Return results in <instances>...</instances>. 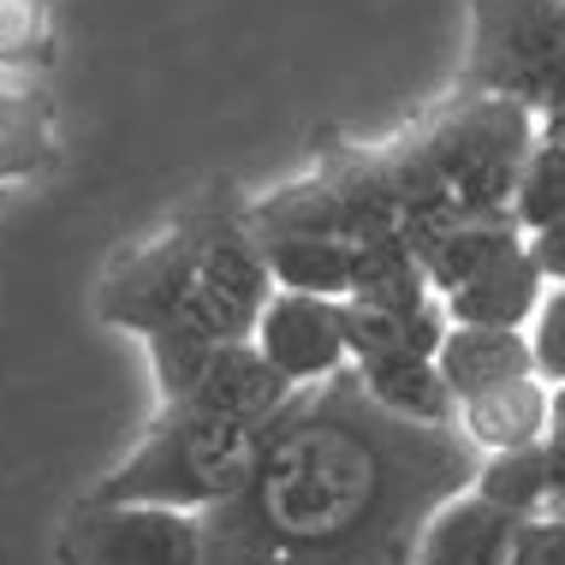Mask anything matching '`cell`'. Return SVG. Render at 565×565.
I'll return each mask as SVG.
<instances>
[{
  "instance_id": "10",
  "label": "cell",
  "mask_w": 565,
  "mask_h": 565,
  "mask_svg": "<svg viewBox=\"0 0 565 565\" xmlns=\"http://www.w3.org/2000/svg\"><path fill=\"white\" fill-rule=\"evenodd\" d=\"M518 524L507 507H494L477 488H458L440 507L423 518V536H417V559L411 565H512V542Z\"/></svg>"
},
{
  "instance_id": "29",
  "label": "cell",
  "mask_w": 565,
  "mask_h": 565,
  "mask_svg": "<svg viewBox=\"0 0 565 565\" xmlns=\"http://www.w3.org/2000/svg\"><path fill=\"white\" fill-rule=\"evenodd\" d=\"M554 429H565V381L554 387Z\"/></svg>"
},
{
  "instance_id": "22",
  "label": "cell",
  "mask_w": 565,
  "mask_h": 565,
  "mask_svg": "<svg viewBox=\"0 0 565 565\" xmlns=\"http://www.w3.org/2000/svg\"><path fill=\"white\" fill-rule=\"evenodd\" d=\"M512 221L524 226V238L565 221V143H554V137H536V149H530L512 191Z\"/></svg>"
},
{
  "instance_id": "7",
  "label": "cell",
  "mask_w": 565,
  "mask_h": 565,
  "mask_svg": "<svg viewBox=\"0 0 565 565\" xmlns=\"http://www.w3.org/2000/svg\"><path fill=\"white\" fill-rule=\"evenodd\" d=\"M250 340L263 345V358L292 381V387H316V381H333L340 370H351L345 328H340V298L280 292V286H274V298L263 303Z\"/></svg>"
},
{
  "instance_id": "15",
  "label": "cell",
  "mask_w": 565,
  "mask_h": 565,
  "mask_svg": "<svg viewBox=\"0 0 565 565\" xmlns=\"http://www.w3.org/2000/svg\"><path fill=\"white\" fill-rule=\"evenodd\" d=\"M351 370L387 417L417 423V429H458V393L447 387L435 358H370Z\"/></svg>"
},
{
  "instance_id": "8",
  "label": "cell",
  "mask_w": 565,
  "mask_h": 565,
  "mask_svg": "<svg viewBox=\"0 0 565 565\" xmlns=\"http://www.w3.org/2000/svg\"><path fill=\"white\" fill-rule=\"evenodd\" d=\"M292 381H286L274 363L263 358L256 340H215L196 370L191 393L173 405H196V411H215V417H238V423H274L286 405H292Z\"/></svg>"
},
{
  "instance_id": "12",
  "label": "cell",
  "mask_w": 565,
  "mask_h": 565,
  "mask_svg": "<svg viewBox=\"0 0 565 565\" xmlns=\"http://www.w3.org/2000/svg\"><path fill=\"white\" fill-rule=\"evenodd\" d=\"M440 375L458 399L500 387V381L536 375V351H530V328H477V322H452L447 340L435 351Z\"/></svg>"
},
{
  "instance_id": "21",
  "label": "cell",
  "mask_w": 565,
  "mask_h": 565,
  "mask_svg": "<svg viewBox=\"0 0 565 565\" xmlns=\"http://www.w3.org/2000/svg\"><path fill=\"white\" fill-rule=\"evenodd\" d=\"M470 488H477V494H488L494 507H507L512 518H542V512H554V488H547L542 440H536V447H518V452H482Z\"/></svg>"
},
{
  "instance_id": "9",
  "label": "cell",
  "mask_w": 565,
  "mask_h": 565,
  "mask_svg": "<svg viewBox=\"0 0 565 565\" xmlns=\"http://www.w3.org/2000/svg\"><path fill=\"white\" fill-rule=\"evenodd\" d=\"M381 161H387V185H393V233H399L417 256H429L440 238L465 221V203L447 185L440 161L429 156L423 131L399 137V143H381Z\"/></svg>"
},
{
  "instance_id": "27",
  "label": "cell",
  "mask_w": 565,
  "mask_h": 565,
  "mask_svg": "<svg viewBox=\"0 0 565 565\" xmlns=\"http://www.w3.org/2000/svg\"><path fill=\"white\" fill-rule=\"evenodd\" d=\"M542 465H547V488H554V512L565 507V429L542 435Z\"/></svg>"
},
{
  "instance_id": "25",
  "label": "cell",
  "mask_w": 565,
  "mask_h": 565,
  "mask_svg": "<svg viewBox=\"0 0 565 565\" xmlns=\"http://www.w3.org/2000/svg\"><path fill=\"white\" fill-rule=\"evenodd\" d=\"M512 565H565V512H542L518 524Z\"/></svg>"
},
{
  "instance_id": "1",
  "label": "cell",
  "mask_w": 565,
  "mask_h": 565,
  "mask_svg": "<svg viewBox=\"0 0 565 565\" xmlns=\"http://www.w3.org/2000/svg\"><path fill=\"white\" fill-rule=\"evenodd\" d=\"M477 458L458 429L387 417L340 370L292 393L250 482L203 512V565H411L423 518L470 488Z\"/></svg>"
},
{
  "instance_id": "23",
  "label": "cell",
  "mask_w": 565,
  "mask_h": 565,
  "mask_svg": "<svg viewBox=\"0 0 565 565\" xmlns=\"http://www.w3.org/2000/svg\"><path fill=\"white\" fill-rule=\"evenodd\" d=\"M54 66V19L42 0H0V72Z\"/></svg>"
},
{
  "instance_id": "5",
  "label": "cell",
  "mask_w": 565,
  "mask_h": 565,
  "mask_svg": "<svg viewBox=\"0 0 565 565\" xmlns=\"http://www.w3.org/2000/svg\"><path fill=\"white\" fill-rule=\"evenodd\" d=\"M203 512L137 507V500H78L60 530V565H203Z\"/></svg>"
},
{
  "instance_id": "19",
  "label": "cell",
  "mask_w": 565,
  "mask_h": 565,
  "mask_svg": "<svg viewBox=\"0 0 565 565\" xmlns=\"http://www.w3.org/2000/svg\"><path fill=\"white\" fill-rule=\"evenodd\" d=\"M268 274L280 292H316V298H351V244L316 238V233H263Z\"/></svg>"
},
{
  "instance_id": "3",
  "label": "cell",
  "mask_w": 565,
  "mask_h": 565,
  "mask_svg": "<svg viewBox=\"0 0 565 565\" xmlns=\"http://www.w3.org/2000/svg\"><path fill=\"white\" fill-rule=\"evenodd\" d=\"M429 156L440 161L447 185L458 191L465 215H512V191L536 149V108L512 96H458L429 126H417Z\"/></svg>"
},
{
  "instance_id": "24",
  "label": "cell",
  "mask_w": 565,
  "mask_h": 565,
  "mask_svg": "<svg viewBox=\"0 0 565 565\" xmlns=\"http://www.w3.org/2000/svg\"><path fill=\"white\" fill-rule=\"evenodd\" d=\"M530 351H536V375L547 387L565 381V286H547L542 310L530 316Z\"/></svg>"
},
{
  "instance_id": "4",
  "label": "cell",
  "mask_w": 565,
  "mask_h": 565,
  "mask_svg": "<svg viewBox=\"0 0 565 565\" xmlns=\"http://www.w3.org/2000/svg\"><path fill=\"white\" fill-rule=\"evenodd\" d=\"M465 96H512L547 108L565 96V0H465Z\"/></svg>"
},
{
  "instance_id": "18",
  "label": "cell",
  "mask_w": 565,
  "mask_h": 565,
  "mask_svg": "<svg viewBox=\"0 0 565 565\" xmlns=\"http://www.w3.org/2000/svg\"><path fill=\"white\" fill-rule=\"evenodd\" d=\"M244 221H250V233H316V238H345V203H340V185H333L328 167H316V173L292 179V185L256 196V203H244Z\"/></svg>"
},
{
  "instance_id": "13",
  "label": "cell",
  "mask_w": 565,
  "mask_h": 565,
  "mask_svg": "<svg viewBox=\"0 0 565 565\" xmlns=\"http://www.w3.org/2000/svg\"><path fill=\"white\" fill-rule=\"evenodd\" d=\"M340 328H345V351L351 363L370 358H435L447 340L452 316L447 303L429 298L423 310H387V303H363V298H340Z\"/></svg>"
},
{
  "instance_id": "28",
  "label": "cell",
  "mask_w": 565,
  "mask_h": 565,
  "mask_svg": "<svg viewBox=\"0 0 565 565\" xmlns=\"http://www.w3.org/2000/svg\"><path fill=\"white\" fill-rule=\"evenodd\" d=\"M536 131H542V137H554V143H565V96H559V102H547V108L536 114Z\"/></svg>"
},
{
  "instance_id": "14",
  "label": "cell",
  "mask_w": 565,
  "mask_h": 565,
  "mask_svg": "<svg viewBox=\"0 0 565 565\" xmlns=\"http://www.w3.org/2000/svg\"><path fill=\"white\" fill-rule=\"evenodd\" d=\"M547 298V280L536 268V256H530V244H518L507 250L494 268H482L477 280H465L458 292H447L452 322H477V328H530V316L542 310Z\"/></svg>"
},
{
  "instance_id": "16",
  "label": "cell",
  "mask_w": 565,
  "mask_h": 565,
  "mask_svg": "<svg viewBox=\"0 0 565 565\" xmlns=\"http://www.w3.org/2000/svg\"><path fill=\"white\" fill-rule=\"evenodd\" d=\"M351 298L387 303V310H423L435 286L423 274V256L399 233H370L351 238Z\"/></svg>"
},
{
  "instance_id": "2",
  "label": "cell",
  "mask_w": 565,
  "mask_h": 565,
  "mask_svg": "<svg viewBox=\"0 0 565 565\" xmlns=\"http://www.w3.org/2000/svg\"><path fill=\"white\" fill-rule=\"evenodd\" d=\"M263 447H268V423L215 417V411H196V405H161V417L149 423L137 452L89 488V500L215 512L250 482Z\"/></svg>"
},
{
  "instance_id": "26",
  "label": "cell",
  "mask_w": 565,
  "mask_h": 565,
  "mask_svg": "<svg viewBox=\"0 0 565 565\" xmlns=\"http://www.w3.org/2000/svg\"><path fill=\"white\" fill-rule=\"evenodd\" d=\"M524 244H530V256H536L542 280H547V286H565V221L542 226V233H530Z\"/></svg>"
},
{
  "instance_id": "11",
  "label": "cell",
  "mask_w": 565,
  "mask_h": 565,
  "mask_svg": "<svg viewBox=\"0 0 565 565\" xmlns=\"http://www.w3.org/2000/svg\"><path fill=\"white\" fill-rule=\"evenodd\" d=\"M547 429H554V387L542 375H518L477 393V399H458V435L477 452L536 447Z\"/></svg>"
},
{
  "instance_id": "30",
  "label": "cell",
  "mask_w": 565,
  "mask_h": 565,
  "mask_svg": "<svg viewBox=\"0 0 565 565\" xmlns=\"http://www.w3.org/2000/svg\"><path fill=\"white\" fill-rule=\"evenodd\" d=\"M559 512H565V507H559Z\"/></svg>"
},
{
  "instance_id": "6",
  "label": "cell",
  "mask_w": 565,
  "mask_h": 565,
  "mask_svg": "<svg viewBox=\"0 0 565 565\" xmlns=\"http://www.w3.org/2000/svg\"><path fill=\"white\" fill-rule=\"evenodd\" d=\"M191 280H196V209L179 215L161 238L131 244V250L114 256L108 274H102L96 310H102V322L126 328L137 340H156V333L179 328Z\"/></svg>"
},
{
  "instance_id": "17",
  "label": "cell",
  "mask_w": 565,
  "mask_h": 565,
  "mask_svg": "<svg viewBox=\"0 0 565 565\" xmlns=\"http://www.w3.org/2000/svg\"><path fill=\"white\" fill-rule=\"evenodd\" d=\"M60 161L54 102L30 84H0V185L36 179Z\"/></svg>"
},
{
  "instance_id": "20",
  "label": "cell",
  "mask_w": 565,
  "mask_h": 565,
  "mask_svg": "<svg viewBox=\"0 0 565 565\" xmlns=\"http://www.w3.org/2000/svg\"><path fill=\"white\" fill-rule=\"evenodd\" d=\"M518 244H524V226L512 215H465L429 256H423V274H429L435 298H447L465 280H477L482 268H494L507 250H518Z\"/></svg>"
}]
</instances>
